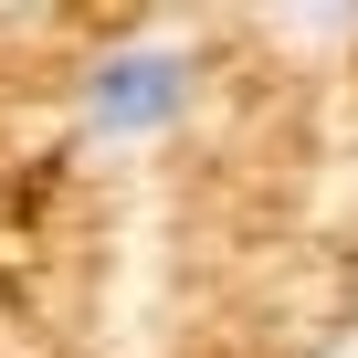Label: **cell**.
Segmentation results:
<instances>
[{
	"mask_svg": "<svg viewBox=\"0 0 358 358\" xmlns=\"http://www.w3.org/2000/svg\"><path fill=\"white\" fill-rule=\"evenodd\" d=\"M179 106H190V64L179 53H106L85 85V127L95 137H158Z\"/></svg>",
	"mask_w": 358,
	"mask_h": 358,
	"instance_id": "1",
	"label": "cell"
}]
</instances>
